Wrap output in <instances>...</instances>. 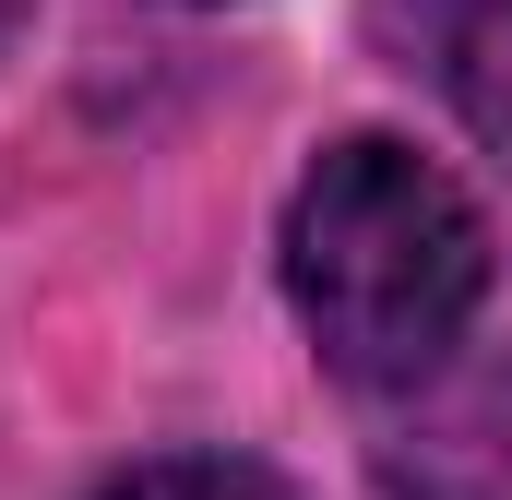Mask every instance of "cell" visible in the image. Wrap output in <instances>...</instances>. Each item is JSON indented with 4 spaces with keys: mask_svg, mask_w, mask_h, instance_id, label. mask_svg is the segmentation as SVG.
I'll return each instance as SVG.
<instances>
[{
    "mask_svg": "<svg viewBox=\"0 0 512 500\" xmlns=\"http://www.w3.org/2000/svg\"><path fill=\"white\" fill-rule=\"evenodd\" d=\"M286 298L322 370L358 393L429 381L489 298V215L382 131L334 143L286 203Z\"/></svg>",
    "mask_w": 512,
    "mask_h": 500,
    "instance_id": "obj_1",
    "label": "cell"
},
{
    "mask_svg": "<svg viewBox=\"0 0 512 500\" xmlns=\"http://www.w3.org/2000/svg\"><path fill=\"white\" fill-rule=\"evenodd\" d=\"M453 108L477 120V143L512 155V0H477L453 24Z\"/></svg>",
    "mask_w": 512,
    "mask_h": 500,
    "instance_id": "obj_2",
    "label": "cell"
},
{
    "mask_svg": "<svg viewBox=\"0 0 512 500\" xmlns=\"http://www.w3.org/2000/svg\"><path fill=\"white\" fill-rule=\"evenodd\" d=\"M108 500H298V489L251 453H155V465L108 477Z\"/></svg>",
    "mask_w": 512,
    "mask_h": 500,
    "instance_id": "obj_3",
    "label": "cell"
},
{
    "mask_svg": "<svg viewBox=\"0 0 512 500\" xmlns=\"http://www.w3.org/2000/svg\"><path fill=\"white\" fill-rule=\"evenodd\" d=\"M12 12H24V0H0V24H12Z\"/></svg>",
    "mask_w": 512,
    "mask_h": 500,
    "instance_id": "obj_4",
    "label": "cell"
}]
</instances>
